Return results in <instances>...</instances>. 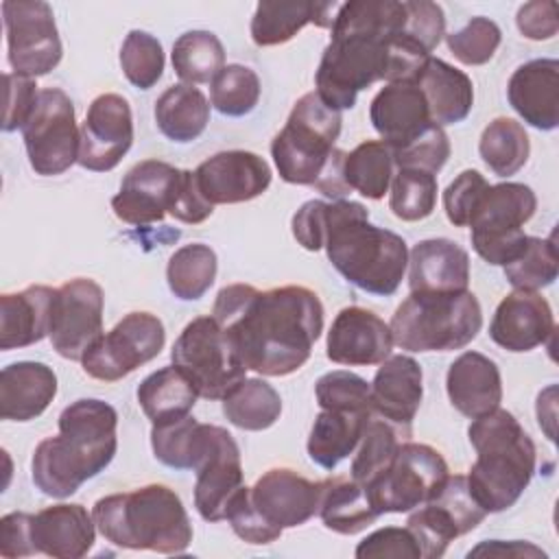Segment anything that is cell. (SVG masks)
Returning a JSON list of instances; mask_svg holds the SVG:
<instances>
[{
    "label": "cell",
    "mask_w": 559,
    "mask_h": 559,
    "mask_svg": "<svg viewBox=\"0 0 559 559\" xmlns=\"http://www.w3.org/2000/svg\"><path fill=\"white\" fill-rule=\"evenodd\" d=\"M323 314L319 295L297 284L269 290L229 284L212 308L245 369L271 378L295 373L308 362L323 332Z\"/></svg>",
    "instance_id": "1"
},
{
    "label": "cell",
    "mask_w": 559,
    "mask_h": 559,
    "mask_svg": "<svg viewBox=\"0 0 559 559\" xmlns=\"http://www.w3.org/2000/svg\"><path fill=\"white\" fill-rule=\"evenodd\" d=\"M404 26L406 0L341 2L314 74L319 98L336 111L352 109L358 92L386 79L389 44Z\"/></svg>",
    "instance_id": "2"
},
{
    "label": "cell",
    "mask_w": 559,
    "mask_h": 559,
    "mask_svg": "<svg viewBox=\"0 0 559 559\" xmlns=\"http://www.w3.org/2000/svg\"><path fill=\"white\" fill-rule=\"evenodd\" d=\"M118 413L111 404L81 397L59 415V435L37 443L31 459L35 487L63 500L98 476L118 450Z\"/></svg>",
    "instance_id": "3"
},
{
    "label": "cell",
    "mask_w": 559,
    "mask_h": 559,
    "mask_svg": "<svg viewBox=\"0 0 559 559\" xmlns=\"http://www.w3.org/2000/svg\"><path fill=\"white\" fill-rule=\"evenodd\" d=\"M323 249L332 266L369 295H393L408 266L402 236L369 223V210L358 201H325Z\"/></svg>",
    "instance_id": "4"
},
{
    "label": "cell",
    "mask_w": 559,
    "mask_h": 559,
    "mask_svg": "<svg viewBox=\"0 0 559 559\" xmlns=\"http://www.w3.org/2000/svg\"><path fill=\"white\" fill-rule=\"evenodd\" d=\"M467 437L476 450V461L465 476L469 493L485 513L511 509L535 474L537 450L531 435L513 413L498 406L472 419Z\"/></svg>",
    "instance_id": "5"
},
{
    "label": "cell",
    "mask_w": 559,
    "mask_h": 559,
    "mask_svg": "<svg viewBox=\"0 0 559 559\" xmlns=\"http://www.w3.org/2000/svg\"><path fill=\"white\" fill-rule=\"evenodd\" d=\"M92 515L98 533L118 548L177 555L192 542L188 511L168 485L151 483L109 493L94 502Z\"/></svg>",
    "instance_id": "6"
},
{
    "label": "cell",
    "mask_w": 559,
    "mask_h": 559,
    "mask_svg": "<svg viewBox=\"0 0 559 559\" xmlns=\"http://www.w3.org/2000/svg\"><path fill=\"white\" fill-rule=\"evenodd\" d=\"M393 343L406 352H454L483 328V310L472 290L411 293L391 317Z\"/></svg>",
    "instance_id": "7"
},
{
    "label": "cell",
    "mask_w": 559,
    "mask_h": 559,
    "mask_svg": "<svg viewBox=\"0 0 559 559\" xmlns=\"http://www.w3.org/2000/svg\"><path fill=\"white\" fill-rule=\"evenodd\" d=\"M341 124V111L328 107L317 92L297 98L286 124L271 142L280 177L286 183L314 188L336 151Z\"/></svg>",
    "instance_id": "8"
},
{
    "label": "cell",
    "mask_w": 559,
    "mask_h": 559,
    "mask_svg": "<svg viewBox=\"0 0 559 559\" xmlns=\"http://www.w3.org/2000/svg\"><path fill=\"white\" fill-rule=\"evenodd\" d=\"M537 210L531 186L518 181L489 183L469 216L474 251L491 266L509 264L524 247V225Z\"/></svg>",
    "instance_id": "9"
},
{
    "label": "cell",
    "mask_w": 559,
    "mask_h": 559,
    "mask_svg": "<svg viewBox=\"0 0 559 559\" xmlns=\"http://www.w3.org/2000/svg\"><path fill=\"white\" fill-rule=\"evenodd\" d=\"M170 360L205 400H223L247 371L212 314L197 317L181 330L170 349Z\"/></svg>",
    "instance_id": "10"
},
{
    "label": "cell",
    "mask_w": 559,
    "mask_h": 559,
    "mask_svg": "<svg viewBox=\"0 0 559 559\" xmlns=\"http://www.w3.org/2000/svg\"><path fill=\"white\" fill-rule=\"evenodd\" d=\"M448 474L439 450L428 443L402 441L389 467L365 487L380 515L408 513L437 496Z\"/></svg>",
    "instance_id": "11"
},
{
    "label": "cell",
    "mask_w": 559,
    "mask_h": 559,
    "mask_svg": "<svg viewBox=\"0 0 559 559\" xmlns=\"http://www.w3.org/2000/svg\"><path fill=\"white\" fill-rule=\"evenodd\" d=\"M31 168L41 177L66 173L79 159L81 129L70 96L59 87L39 90L37 105L22 127Z\"/></svg>",
    "instance_id": "12"
},
{
    "label": "cell",
    "mask_w": 559,
    "mask_h": 559,
    "mask_svg": "<svg viewBox=\"0 0 559 559\" xmlns=\"http://www.w3.org/2000/svg\"><path fill=\"white\" fill-rule=\"evenodd\" d=\"M166 343V330L157 314L135 310L124 314L107 334L103 332L81 358L83 371L103 382H118L138 367L151 362Z\"/></svg>",
    "instance_id": "13"
},
{
    "label": "cell",
    "mask_w": 559,
    "mask_h": 559,
    "mask_svg": "<svg viewBox=\"0 0 559 559\" xmlns=\"http://www.w3.org/2000/svg\"><path fill=\"white\" fill-rule=\"evenodd\" d=\"M2 22L7 33V59L15 74L44 76L63 57L52 7L44 0H4Z\"/></svg>",
    "instance_id": "14"
},
{
    "label": "cell",
    "mask_w": 559,
    "mask_h": 559,
    "mask_svg": "<svg viewBox=\"0 0 559 559\" xmlns=\"http://www.w3.org/2000/svg\"><path fill=\"white\" fill-rule=\"evenodd\" d=\"M485 518V509L469 493L467 478L463 474H448L437 496L413 509L406 526L419 544L421 559H439L450 542L474 531Z\"/></svg>",
    "instance_id": "15"
},
{
    "label": "cell",
    "mask_w": 559,
    "mask_h": 559,
    "mask_svg": "<svg viewBox=\"0 0 559 559\" xmlns=\"http://www.w3.org/2000/svg\"><path fill=\"white\" fill-rule=\"evenodd\" d=\"M105 293L92 277H74L61 284L52 301L50 343L66 360H79L103 334Z\"/></svg>",
    "instance_id": "16"
},
{
    "label": "cell",
    "mask_w": 559,
    "mask_h": 559,
    "mask_svg": "<svg viewBox=\"0 0 559 559\" xmlns=\"http://www.w3.org/2000/svg\"><path fill=\"white\" fill-rule=\"evenodd\" d=\"M183 168L162 159H142L127 170L118 194L111 199L114 214L127 225L159 223L173 214L181 188Z\"/></svg>",
    "instance_id": "17"
},
{
    "label": "cell",
    "mask_w": 559,
    "mask_h": 559,
    "mask_svg": "<svg viewBox=\"0 0 559 559\" xmlns=\"http://www.w3.org/2000/svg\"><path fill=\"white\" fill-rule=\"evenodd\" d=\"M133 144V114L124 96L105 92L92 100L81 124L76 164L92 173H109Z\"/></svg>",
    "instance_id": "18"
},
{
    "label": "cell",
    "mask_w": 559,
    "mask_h": 559,
    "mask_svg": "<svg viewBox=\"0 0 559 559\" xmlns=\"http://www.w3.org/2000/svg\"><path fill=\"white\" fill-rule=\"evenodd\" d=\"M194 507L205 522H221L229 500L245 485L240 448L231 432L210 424L207 445L194 467Z\"/></svg>",
    "instance_id": "19"
},
{
    "label": "cell",
    "mask_w": 559,
    "mask_h": 559,
    "mask_svg": "<svg viewBox=\"0 0 559 559\" xmlns=\"http://www.w3.org/2000/svg\"><path fill=\"white\" fill-rule=\"evenodd\" d=\"M271 166L251 151H221L194 168V179L212 205L245 203L266 192L271 186Z\"/></svg>",
    "instance_id": "20"
},
{
    "label": "cell",
    "mask_w": 559,
    "mask_h": 559,
    "mask_svg": "<svg viewBox=\"0 0 559 559\" xmlns=\"http://www.w3.org/2000/svg\"><path fill=\"white\" fill-rule=\"evenodd\" d=\"M251 502L275 528H295L319 513L323 480H308L290 467L266 469L253 487Z\"/></svg>",
    "instance_id": "21"
},
{
    "label": "cell",
    "mask_w": 559,
    "mask_h": 559,
    "mask_svg": "<svg viewBox=\"0 0 559 559\" xmlns=\"http://www.w3.org/2000/svg\"><path fill=\"white\" fill-rule=\"evenodd\" d=\"M393 345V334L384 319L373 310L347 306L328 330L325 356L336 365L371 367L386 360Z\"/></svg>",
    "instance_id": "22"
},
{
    "label": "cell",
    "mask_w": 559,
    "mask_h": 559,
    "mask_svg": "<svg viewBox=\"0 0 559 559\" xmlns=\"http://www.w3.org/2000/svg\"><path fill=\"white\" fill-rule=\"evenodd\" d=\"M94 515L79 502H59L28 515V539L33 555L52 559H79L96 539Z\"/></svg>",
    "instance_id": "23"
},
{
    "label": "cell",
    "mask_w": 559,
    "mask_h": 559,
    "mask_svg": "<svg viewBox=\"0 0 559 559\" xmlns=\"http://www.w3.org/2000/svg\"><path fill=\"white\" fill-rule=\"evenodd\" d=\"M555 332V314L550 304L533 290H513L496 308L489 336L513 354L531 352L544 345Z\"/></svg>",
    "instance_id": "24"
},
{
    "label": "cell",
    "mask_w": 559,
    "mask_h": 559,
    "mask_svg": "<svg viewBox=\"0 0 559 559\" xmlns=\"http://www.w3.org/2000/svg\"><path fill=\"white\" fill-rule=\"evenodd\" d=\"M373 415L411 435V424L424 397V371L408 354H395L380 362L371 380Z\"/></svg>",
    "instance_id": "25"
},
{
    "label": "cell",
    "mask_w": 559,
    "mask_h": 559,
    "mask_svg": "<svg viewBox=\"0 0 559 559\" xmlns=\"http://www.w3.org/2000/svg\"><path fill=\"white\" fill-rule=\"evenodd\" d=\"M507 98L513 111L539 131L559 124V61L533 59L518 66L507 83Z\"/></svg>",
    "instance_id": "26"
},
{
    "label": "cell",
    "mask_w": 559,
    "mask_h": 559,
    "mask_svg": "<svg viewBox=\"0 0 559 559\" xmlns=\"http://www.w3.org/2000/svg\"><path fill=\"white\" fill-rule=\"evenodd\" d=\"M369 120L391 151L402 148L435 124L417 83H386L369 105Z\"/></svg>",
    "instance_id": "27"
},
{
    "label": "cell",
    "mask_w": 559,
    "mask_h": 559,
    "mask_svg": "<svg viewBox=\"0 0 559 559\" xmlns=\"http://www.w3.org/2000/svg\"><path fill=\"white\" fill-rule=\"evenodd\" d=\"M469 253L450 238H426L408 251L411 293L469 290Z\"/></svg>",
    "instance_id": "28"
},
{
    "label": "cell",
    "mask_w": 559,
    "mask_h": 559,
    "mask_svg": "<svg viewBox=\"0 0 559 559\" xmlns=\"http://www.w3.org/2000/svg\"><path fill=\"white\" fill-rule=\"evenodd\" d=\"M445 391L450 404L465 417L476 419L496 411L502 402L498 365L480 352H463L448 367Z\"/></svg>",
    "instance_id": "29"
},
{
    "label": "cell",
    "mask_w": 559,
    "mask_h": 559,
    "mask_svg": "<svg viewBox=\"0 0 559 559\" xmlns=\"http://www.w3.org/2000/svg\"><path fill=\"white\" fill-rule=\"evenodd\" d=\"M57 288L33 284L17 293L0 295V349H20L50 334Z\"/></svg>",
    "instance_id": "30"
},
{
    "label": "cell",
    "mask_w": 559,
    "mask_h": 559,
    "mask_svg": "<svg viewBox=\"0 0 559 559\" xmlns=\"http://www.w3.org/2000/svg\"><path fill=\"white\" fill-rule=\"evenodd\" d=\"M57 395V373L46 362L17 360L0 371V417L31 421L39 417Z\"/></svg>",
    "instance_id": "31"
},
{
    "label": "cell",
    "mask_w": 559,
    "mask_h": 559,
    "mask_svg": "<svg viewBox=\"0 0 559 559\" xmlns=\"http://www.w3.org/2000/svg\"><path fill=\"white\" fill-rule=\"evenodd\" d=\"M415 83L426 96L430 120L435 124H456L469 116L474 107V85L463 70L430 57Z\"/></svg>",
    "instance_id": "32"
},
{
    "label": "cell",
    "mask_w": 559,
    "mask_h": 559,
    "mask_svg": "<svg viewBox=\"0 0 559 559\" xmlns=\"http://www.w3.org/2000/svg\"><path fill=\"white\" fill-rule=\"evenodd\" d=\"M373 413L321 408L308 435V456L323 469H334L343 459L354 454Z\"/></svg>",
    "instance_id": "33"
},
{
    "label": "cell",
    "mask_w": 559,
    "mask_h": 559,
    "mask_svg": "<svg viewBox=\"0 0 559 559\" xmlns=\"http://www.w3.org/2000/svg\"><path fill=\"white\" fill-rule=\"evenodd\" d=\"M155 124L164 138L177 144L197 140L210 122V100L188 83L166 87L155 100Z\"/></svg>",
    "instance_id": "34"
},
{
    "label": "cell",
    "mask_w": 559,
    "mask_h": 559,
    "mask_svg": "<svg viewBox=\"0 0 559 559\" xmlns=\"http://www.w3.org/2000/svg\"><path fill=\"white\" fill-rule=\"evenodd\" d=\"M319 518L325 528L338 535H356L371 526L380 513L362 483L354 478H328L323 480Z\"/></svg>",
    "instance_id": "35"
},
{
    "label": "cell",
    "mask_w": 559,
    "mask_h": 559,
    "mask_svg": "<svg viewBox=\"0 0 559 559\" xmlns=\"http://www.w3.org/2000/svg\"><path fill=\"white\" fill-rule=\"evenodd\" d=\"M135 395L151 426L190 415L199 397L192 382L175 365L148 373L140 382Z\"/></svg>",
    "instance_id": "36"
},
{
    "label": "cell",
    "mask_w": 559,
    "mask_h": 559,
    "mask_svg": "<svg viewBox=\"0 0 559 559\" xmlns=\"http://www.w3.org/2000/svg\"><path fill=\"white\" fill-rule=\"evenodd\" d=\"M221 404L227 421L249 432L271 428L282 415L280 393L262 378H242L225 393Z\"/></svg>",
    "instance_id": "37"
},
{
    "label": "cell",
    "mask_w": 559,
    "mask_h": 559,
    "mask_svg": "<svg viewBox=\"0 0 559 559\" xmlns=\"http://www.w3.org/2000/svg\"><path fill=\"white\" fill-rule=\"evenodd\" d=\"M393 175V151L382 140H365L345 153L343 179L349 190H356L365 199H382L389 192Z\"/></svg>",
    "instance_id": "38"
},
{
    "label": "cell",
    "mask_w": 559,
    "mask_h": 559,
    "mask_svg": "<svg viewBox=\"0 0 559 559\" xmlns=\"http://www.w3.org/2000/svg\"><path fill=\"white\" fill-rule=\"evenodd\" d=\"M210 437V424L192 415L151 426V448L159 463L173 469H194Z\"/></svg>",
    "instance_id": "39"
},
{
    "label": "cell",
    "mask_w": 559,
    "mask_h": 559,
    "mask_svg": "<svg viewBox=\"0 0 559 559\" xmlns=\"http://www.w3.org/2000/svg\"><path fill=\"white\" fill-rule=\"evenodd\" d=\"M478 153L493 175L511 177L528 162L531 140L524 124L513 118L498 116L483 129Z\"/></svg>",
    "instance_id": "40"
},
{
    "label": "cell",
    "mask_w": 559,
    "mask_h": 559,
    "mask_svg": "<svg viewBox=\"0 0 559 559\" xmlns=\"http://www.w3.org/2000/svg\"><path fill=\"white\" fill-rule=\"evenodd\" d=\"M216 271L218 260L214 249L203 242H190L168 258L166 282L177 299L197 301L212 288Z\"/></svg>",
    "instance_id": "41"
},
{
    "label": "cell",
    "mask_w": 559,
    "mask_h": 559,
    "mask_svg": "<svg viewBox=\"0 0 559 559\" xmlns=\"http://www.w3.org/2000/svg\"><path fill=\"white\" fill-rule=\"evenodd\" d=\"M170 61L183 83H212L225 68V48L212 31H186L175 39Z\"/></svg>",
    "instance_id": "42"
},
{
    "label": "cell",
    "mask_w": 559,
    "mask_h": 559,
    "mask_svg": "<svg viewBox=\"0 0 559 559\" xmlns=\"http://www.w3.org/2000/svg\"><path fill=\"white\" fill-rule=\"evenodd\" d=\"M319 2H260L251 17L255 46H280L290 41L306 24L317 22Z\"/></svg>",
    "instance_id": "43"
},
{
    "label": "cell",
    "mask_w": 559,
    "mask_h": 559,
    "mask_svg": "<svg viewBox=\"0 0 559 559\" xmlns=\"http://www.w3.org/2000/svg\"><path fill=\"white\" fill-rule=\"evenodd\" d=\"M502 269L513 290L539 293L542 288L550 286L559 273L555 236H548V238L526 236L522 251Z\"/></svg>",
    "instance_id": "44"
},
{
    "label": "cell",
    "mask_w": 559,
    "mask_h": 559,
    "mask_svg": "<svg viewBox=\"0 0 559 559\" xmlns=\"http://www.w3.org/2000/svg\"><path fill=\"white\" fill-rule=\"evenodd\" d=\"M437 175L419 168H397L389 186V207L406 223L428 218L437 205Z\"/></svg>",
    "instance_id": "45"
},
{
    "label": "cell",
    "mask_w": 559,
    "mask_h": 559,
    "mask_svg": "<svg viewBox=\"0 0 559 559\" xmlns=\"http://www.w3.org/2000/svg\"><path fill=\"white\" fill-rule=\"evenodd\" d=\"M400 437H408V435L402 432L400 428H395L393 424L384 421L382 417L373 415L360 437L356 456L352 461L349 478H354L356 483H362V485L378 478L393 461L395 450L402 443Z\"/></svg>",
    "instance_id": "46"
},
{
    "label": "cell",
    "mask_w": 559,
    "mask_h": 559,
    "mask_svg": "<svg viewBox=\"0 0 559 559\" xmlns=\"http://www.w3.org/2000/svg\"><path fill=\"white\" fill-rule=\"evenodd\" d=\"M262 94L260 76L242 63H227L210 83L212 107L229 118L247 116L255 109Z\"/></svg>",
    "instance_id": "47"
},
{
    "label": "cell",
    "mask_w": 559,
    "mask_h": 559,
    "mask_svg": "<svg viewBox=\"0 0 559 559\" xmlns=\"http://www.w3.org/2000/svg\"><path fill=\"white\" fill-rule=\"evenodd\" d=\"M164 48L157 37L146 31H129L120 48V68L131 85L151 90L164 74Z\"/></svg>",
    "instance_id": "48"
},
{
    "label": "cell",
    "mask_w": 559,
    "mask_h": 559,
    "mask_svg": "<svg viewBox=\"0 0 559 559\" xmlns=\"http://www.w3.org/2000/svg\"><path fill=\"white\" fill-rule=\"evenodd\" d=\"M314 397L319 408L373 413L371 386L365 378H360L354 371L334 369L323 373L314 384Z\"/></svg>",
    "instance_id": "49"
},
{
    "label": "cell",
    "mask_w": 559,
    "mask_h": 559,
    "mask_svg": "<svg viewBox=\"0 0 559 559\" xmlns=\"http://www.w3.org/2000/svg\"><path fill=\"white\" fill-rule=\"evenodd\" d=\"M500 41V26L485 15H476L461 31L445 35L450 52L465 66H485L491 61Z\"/></svg>",
    "instance_id": "50"
},
{
    "label": "cell",
    "mask_w": 559,
    "mask_h": 559,
    "mask_svg": "<svg viewBox=\"0 0 559 559\" xmlns=\"http://www.w3.org/2000/svg\"><path fill=\"white\" fill-rule=\"evenodd\" d=\"M450 140L443 127L430 124L415 140L393 151L395 168H419L437 175L450 157Z\"/></svg>",
    "instance_id": "51"
},
{
    "label": "cell",
    "mask_w": 559,
    "mask_h": 559,
    "mask_svg": "<svg viewBox=\"0 0 559 559\" xmlns=\"http://www.w3.org/2000/svg\"><path fill=\"white\" fill-rule=\"evenodd\" d=\"M225 520L231 524L234 533L247 542V544H255V546H264V544H271L275 539H280V535L284 531L271 526L260 513L258 509L253 507L251 502V493H249V487L242 485L234 498L229 500V507H227V515Z\"/></svg>",
    "instance_id": "52"
},
{
    "label": "cell",
    "mask_w": 559,
    "mask_h": 559,
    "mask_svg": "<svg viewBox=\"0 0 559 559\" xmlns=\"http://www.w3.org/2000/svg\"><path fill=\"white\" fill-rule=\"evenodd\" d=\"M487 186L489 181L474 168L463 170L454 181L448 183L443 190V210L454 227H467L469 216Z\"/></svg>",
    "instance_id": "53"
},
{
    "label": "cell",
    "mask_w": 559,
    "mask_h": 559,
    "mask_svg": "<svg viewBox=\"0 0 559 559\" xmlns=\"http://www.w3.org/2000/svg\"><path fill=\"white\" fill-rule=\"evenodd\" d=\"M354 555L358 559H373V557L421 559L419 544L408 526H384L369 533L362 542H358Z\"/></svg>",
    "instance_id": "54"
},
{
    "label": "cell",
    "mask_w": 559,
    "mask_h": 559,
    "mask_svg": "<svg viewBox=\"0 0 559 559\" xmlns=\"http://www.w3.org/2000/svg\"><path fill=\"white\" fill-rule=\"evenodd\" d=\"M4 87H7V107H4V118H2V131L11 133L17 131L26 124V120L31 118L37 98H39V90L35 79L31 76H22L15 72H7L4 74Z\"/></svg>",
    "instance_id": "55"
},
{
    "label": "cell",
    "mask_w": 559,
    "mask_h": 559,
    "mask_svg": "<svg viewBox=\"0 0 559 559\" xmlns=\"http://www.w3.org/2000/svg\"><path fill=\"white\" fill-rule=\"evenodd\" d=\"M515 24L526 39L546 41L552 39L559 31L557 4L552 0H533L518 9Z\"/></svg>",
    "instance_id": "56"
},
{
    "label": "cell",
    "mask_w": 559,
    "mask_h": 559,
    "mask_svg": "<svg viewBox=\"0 0 559 559\" xmlns=\"http://www.w3.org/2000/svg\"><path fill=\"white\" fill-rule=\"evenodd\" d=\"M28 515L24 511H13L0 520V555L4 559L33 557L28 539Z\"/></svg>",
    "instance_id": "57"
},
{
    "label": "cell",
    "mask_w": 559,
    "mask_h": 559,
    "mask_svg": "<svg viewBox=\"0 0 559 559\" xmlns=\"http://www.w3.org/2000/svg\"><path fill=\"white\" fill-rule=\"evenodd\" d=\"M467 557H515V559H528V557H546V552L531 544V542H520V539H511V542H502V539H489V542H480L478 546H474Z\"/></svg>",
    "instance_id": "58"
}]
</instances>
